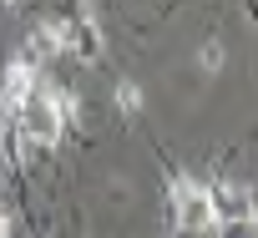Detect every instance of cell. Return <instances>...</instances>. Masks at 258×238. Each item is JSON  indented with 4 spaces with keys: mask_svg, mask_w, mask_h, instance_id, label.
I'll return each instance as SVG.
<instances>
[{
    "mask_svg": "<svg viewBox=\"0 0 258 238\" xmlns=\"http://www.w3.org/2000/svg\"><path fill=\"white\" fill-rule=\"evenodd\" d=\"M116 96H121V106H126V111H137V106H142V91H137V86H121Z\"/></svg>",
    "mask_w": 258,
    "mask_h": 238,
    "instance_id": "1",
    "label": "cell"
},
{
    "mask_svg": "<svg viewBox=\"0 0 258 238\" xmlns=\"http://www.w3.org/2000/svg\"><path fill=\"white\" fill-rule=\"evenodd\" d=\"M203 66H208V71H213V66H223V51H218V46H208V51H203Z\"/></svg>",
    "mask_w": 258,
    "mask_h": 238,
    "instance_id": "2",
    "label": "cell"
},
{
    "mask_svg": "<svg viewBox=\"0 0 258 238\" xmlns=\"http://www.w3.org/2000/svg\"><path fill=\"white\" fill-rule=\"evenodd\" d=\"M0 238H11V218H6V208H0Z\"/></svg>",
    "mask_w": 258,
    "mask_h": 238,
    "instance_id": "3",
    "label": "cell"
}]
</instances>
